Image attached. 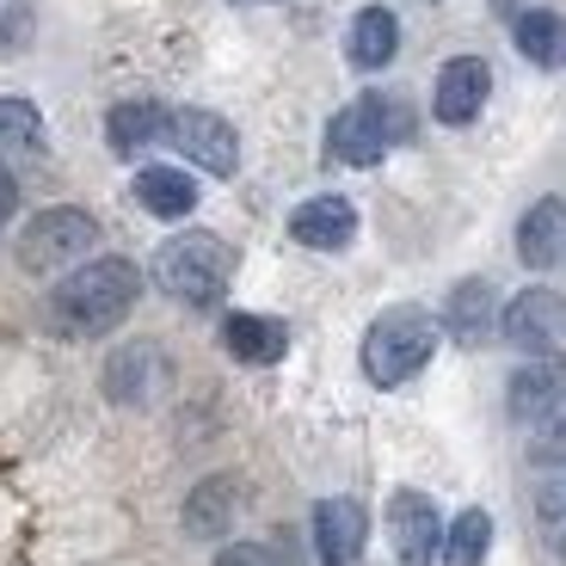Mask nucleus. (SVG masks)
Returning a JSON list of instances; mask_svg holds the SVG:
<instances>
[{"label":"nucleus","instance_id":"8","mask_svg":"<svg viewBox=\"0 0 566 566\" xmlns=\"http://www.w3.org/2000/svg\"><path fill=\"white\" fill-rule=\"evenodd\" d=\"M388 530H395V560L400 566H431L438 560V542H443V517L424 493H395L388 499Z\"/></svg>","mask_w":566,"mask_h":566},{"label":"nucleus","instance_id":"9","mask_svg":"<svg viewBox=\"0 0 566 566\" xmlns=\"http://www.w3.org/2000/svg\"><path fill=\"white\" fill-rule=\"evenodd\" d=\"M486 93H493V69H486L481 56H455L438 69V93H431V112H438V124H474L486 105Z\"/></svg>","mask_w":566,"mask_h":566},{"label":"nucleus","instance_id":"20","mask_svg":"<svg viewBox=\"0 0 566 566\" xmlns=\"http://www.w3.org/2000/svg\"><path fill=\"white\" fill-rule=\"evenodd\" d=\"M517 50H524L536 69H566V19L536 7V13H517Z\"/></svg>","mask_w":566,"mask_h":566},{"label":"nucleus","instance_id":"10","mask_svg":"<svg viewBox=\"0 0 566 566\" xmlns=\"http://www.w3.org/2000/svg\"><path fill=\"white\" fill-rule=\"evenodd\" d=\"M364 505L357 499H321L314 505V548H321V566H352L364 554Z\"/></svg>","mask_w":566,"mask_h":566},{"label":"nucleus","instance_id":"22","mask_svg":"<svg viewBox=\"0 0 566 566\" xmlns=\"http://www.w3.org/2000/svg\"><path fill=\"white\" fill-rule=\"evenodd\" d=\"M234 524V481H203L185 505V530L191 536H222Z\"/></svg>","mask_w":566,"mask_h":566},{"label":"nucleus","instance_id":"21","mask_svg":"<svg viewBox=\"0 0 566 566\" xmlns=\"http://www.w3.org/2000/svg\"><path fill=\"white\" fill-rule=\"evenodd\" d=\"M486 548H493V517L486 511H462L438 542V560L443 566H481Z\"/></svg>","mask_w":566,"mask_h":566},{"label":"nucleus","instance_id":"16","mask_svg":"<svg viewBox=\"0 0 566 566\" xmlns=\"http://www.w3.org/2000/svg\"><path fill=\"white\" fill-rule=\"evenodd\" d=\"M167 105L155 99H129V105H112V117H105V142H112V155H142L148 142L167 136Z\"/></svg>","mask_w":566,"mask_h":566},{"label":"nucleus","instance_id":"7","mask_svg":"<svg viewBox=\"0 0 566 566\" xmlns=\"http://www.w3.org/2000/svg\"><path fill=\"white\" fill-rule=\"evenodd\" d=\"M560 326H566V302L554 296L548 283H536V290H524V296H511V308H505V321H499V333H505L517 352L548 357L554 345H560Z\"/></svg>","mask_w":566,"mask_h":566},{"label":"nucleus","instance_id":"23","mask_svg":"<svg viewBox=\"0 0 566 566\" xmlns=\"http://www.w3.org/2000/svg\"><path fill=\"white\" fill-rule=\"evenodd\" d=\"M43 148V117L31 99H0V155H38Z\"/></svg>","mask_w":566,"mask_h":566},{"label":"nucleus","instance_id":"24","mask_svg":"<svg viewBox=\"0 0 566 566\" xmlns=\"http://www.w3.org/2000/svg\"><path fill=\"white\" fill-rule=\"evenodd\" d=\"M530 462H542V468H560V462H566V400H560V407H548V412L536 419Z\"/></svg>","mask_w":566,"mask_h":566},{"label":"nucleus","instance_id":"26","mask_svg":"<svg viewBox=\"0 0 566 566\" xmlns=\"http://www.w3.org/2000/svg\"><path fill=\"white\" fill-rule=\"evenodd\" d=\"M560 511H566V474H560V481H548V486L536 493V517H542V524H548V517H560Z\"/></svg>","mask_w":566,"mask_h":566},{"label":"nucleus","instance_id":"14","mask_svg":"<svg viewBox=\"0 0 566 566\" xmlns=\"http://www.w3.org/2000/svg\"><path fill=\"white\" fill-rule=\"evenodd\" d=\"M566 400V369L554 364V357H542V364H524L517 376H511V395H505V407H511V419H524V424H536L548 407H560Z\"/></svg>","mask_w":566,"mask_h":566},{"label":"nucleus","instance_id":"1","mask_svg":"<svg viewBox=\"0 0 566 566\" xmlns=\"http://www.w3.org/2000/svg\"><path fill=\"white\" fill-rule=\"evenodd\" d=\"M142 296V271L129 259H86L50 290V326L69 339H105Z\"/></svg>","mask_w":566,"mask_h":566},{"label":"nucleus","instance_id":"27","mask_svg":"<svg viewBox=\"0 0 566 566\" xmlns=\"http://www.w3.org/2000/svg\"><path fill=\"white\" fill-rule=\"evenodd\" d=\"M13 210H19V185L0 172V228H7V216H13Z\"/></svg>","mask_w":566,"mask_h":566},{"label":"nucleus","instance_id":"18","mask_svg":"<svg viewBox=\"0 0 566 566\" xmlns=\"http://www.w3.org/2000/svg\"><path fill=\"white\" fill-rule=\"evenodd\" d=\"M400 50V25L388 7H364V13L352 19V62L357 69H388Z\"/></svg>","mask_w":566,"mask_h":566},{"label":"nucleus","instance_id":"12","mask_svg":"<svg viewBox=\"0 0 566 566\" xmlns=\"http://www.w3.org/2000/svg\"><path fill=\"white\" fill-rule=\"evenodd\" d=\"M560 253H566V203L560 198L530 203V216L517 222V259L530 271H548Z\"/></svg>","mask_w":566,"mask_h":566},{"label":"nucleus","instance_id":"17","mask_svg":"<svg viewBox=\"0 0 566 566\" xmlns=\"http://www.w3.org/2000/svg\"><path fill=\"white\" fill-rule=\"evenodd\" d=\"M443 326H450L462 345H481L493 333V283L486 277H462L450 290V308H443Z\"/></svg>","mask_w":566,"mask_h":566},{"label":"nucleus","instance_id":"28","mask_svg":"<svg viewBox=\"0 0 566 566\" xmlns=\"http://www.w3.org/2000/svg\"><path fill=\"white\" fill-rule=\"evenodd\" d=\"M542 530H548V548H554V554H566V511H560V517H548Z\"/></svg>","mask_w":566,"mask_h":566},{"label":"nucleus","instance_id":"2","mask_svg":"<svg viewBox=\"0 0 566 566\" xmlns=\"http://www.w3.org/2000/svg\"><path fill=\"white\" fill-rule=\"evenodd\" d=\"M431 352H438V321L424 308H388L364 333V376L376 388H400L431 364Z\"/></svg>","mask_w":566,"mask_h":566},{"label":"nucleus","instance_id":"3","mask_svg":"<svg viewBox=\"0 0 566 566\" xmlns=\"http://www.w3.org/2000/svg\"><path fill=\"white\" fill-rule=\"evenodd\" d=\"M412 136V112L400 99H388V93H364V99H352L339 117H333V129H326V155L345 160V167H376V160L395 148V142Z\"/></svg>","mask_w":566,"mask_h":566},{"label":"nucleus","instance_id":"15","mask_svg":"<svg viewBox=\"0 0 566 566\" xmlns=\"http://www.w3.org/2000/svg\"><path fill=\"white\" fill-rule=\"evenodd\" d=\"M136 203L148 216H160V222H179V216L198 210V179L179 167H148L136 172Z\"/></svg>","mask_w":566,"mask_h":566},{"label":"nucleus","instance_id":"29","mask_svg":"<svg viewBox=\"0 0 566 566\" xmlns=\"http://www.w3.org/2000/svg\"><path fill=\"white\" fill-rule=\"evenodd\" d=\"M560 259H566V253H560Z\"/></svg>","mask_w":566,"mask_h":566},{"label":"nucleus","instance_id":"13","mask_svg":"<svg viewBox=\"0 0 566 566\" xmlns=\"http://www.w3.org/2000/svg\"><path fill=\"white\" fill-rule=\"evenodd\" d=\"M222 345H228V357H241V364H277V357L290 352V326L271 321V314H228Z\"/></svg>","mask_w":566,"mask_h":566},{"label":"nucleus","instance_id":"6","mask_svg":"<svg viewBox=\"0 0 566 566\" xmlns=\"http://www.w3.org/2000/svg\"><path fill=\"white\" fill-rule=\"evenodd\" d=\"M167 142L185 160H198L203 172H216V179H228V172L241 167V136H234V124L216 117V112H172Z\"/></svg>","mask_w":566,"mask_h":566},{"label":"nucleus","instance_id":"4","mask_svg":"<svg viewBox=\"0 0 566 566\" xmlns=\"http://www.w3.org/2000/svg\"><path fill=\"white\" fill-rule=\"evenodd\" d=\"M228 271H234V253H228V241H216V234H179V241L160 247L155 259V277L167 296H179L185 308H210L216 296L228 290Z\"/></svg>","mask_w":566,"mask_h":566},{"label":"nucleus","instance_id":"25","mask_svg":"<svg viewBox=\"0 0 566 566\" xmlns=\"http://www.w3.org/2000/svg\"><path fill=\"white\" fill-rule=\"evenodd\" d=\"M216 566H283V554L265 548V542H234V548L216 554Z\"/></svg>","mask_w":566,"mask_h":566},{"label":"nucleus","instance_id":"11","mask_svg":"<svg viewBox=\"0 0 566 566\" xmlns=\"http://www.w3.org/2000/svg\"><path fill=\"white\" fill-rule=\"evenodd\" d=\"M290 234L314 253H339L345 241L357 234V210L345 198H308L296 216H290Z\"/></svg>","mask_w":566,"mask_h":566},{"label":"nucleus","instance_id":"5","mask_svg":"<svg viewBox=\"0 0 566 566\" xmlns=\"http://www.w3.org/2000/svg\"><path fill=\"white\" fill-rule=\"evenodd\" d=\"M99 247V222L86 210H43V216H31V228L19 234V265L25 271H62V265H74V259H86Z\"/></svg>","mask_w":566,"mask_h":566},{"label":"nucleus","instance_id":"19","mask_svg":"<svg viewBox=\"0 0 566 566\" xmlns=\"http://www.w3.org/2000/svg\"><path fill=\"white\" fill-rule=\"evenodd\" d=\"M160 376H167V364H160L155 345H129V352H117V357H112V369H105V382H112V400H148Z\"/></svg>","mask_w":566,"mask_h":566}]
</instances>
